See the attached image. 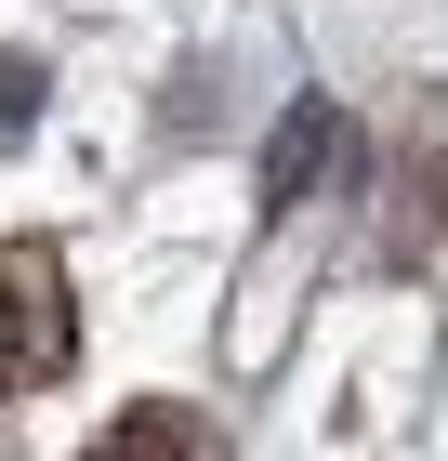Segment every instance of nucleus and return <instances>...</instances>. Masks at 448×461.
<instances>
[{"mask_svg":"<svg viewBox=\"0 0 448 461\" xmlns=\"http://www.w3.org/2000/svg\"><path fill=\"white\" fill-rule=\"evenodd\" d=\"M67 277L40 238H0V383H53L67 369Z\"/></svg>","mask_w":448,"mask_h":461,"instance_id":"1","label":"nucleus"},{"mask_svg":"<svg viewBox=\"0 0 448 461\" xmlns=\"http://www.w3.org/2000/svg\"><path fill=\"white\" fill-rule=\"evenodd\" d=\"M316 158H343V119H330V106H316V93H304V106L277 119V145H264V212H304V185H316Z\"/></svg>","mask_w":448,"mask_h":461,"instance_id":"2","label":"nucleus"},{"mask_svg":"<svg viewBox=\"0 0 448 461\" xmlns=\"http://www.w3.org/2000/svg\"><path fill=\"white\" fill-rule=\"evenodd\" d=\"M40 93H53V67H40V53H0V145L40 132Z\"/></svg>","mask_w":448,"mask_h":461,"instance_id":"3","label":"nucleus"},{"mask_svg":"<svg viewBox=\"0 0 448 461\" xmlns=\"http://www.w3.org/2000/svg\"><path fill=\"white\" fill-rule=\"evenodd\" d=\"M105 448H211V435H198V422H172V409H145V422H119Z\"/></svg>","mask_w":448,"mask_h":461,"instance_id":"4","label":"nucleus"}]
</instances>
